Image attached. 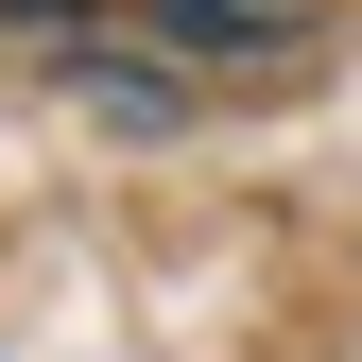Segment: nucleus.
Listing matches in <instances>:
<instances>
[{
  "mask_svg": "<svg viewBox=\"0 0 362 362\" xmlns=\"http://www.w3.org/2000/svg\"><path fill=\"white\" fill-rule=\"evenodd\" d=\"M0 18H52V0H0Z\"/></svg>",
  "mask_w": 362,
  "mask_h": 362,
  "instance_id": "nucleus-1",
  "label": "nucleus"
}]
</instances>
